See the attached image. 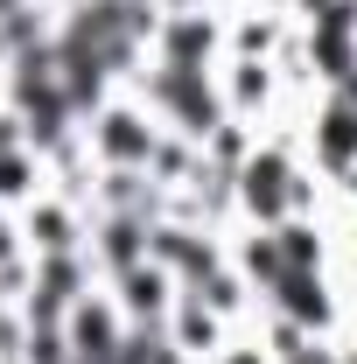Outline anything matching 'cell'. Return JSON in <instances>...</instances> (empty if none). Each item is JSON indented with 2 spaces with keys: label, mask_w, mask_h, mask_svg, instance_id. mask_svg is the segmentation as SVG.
I'll return each instance as SVG.
<instances>
[{
  "label": "cell",
  "mask_w": 357,
  "mask_h": 364,
  "mask_svg": "<svg viewBox=\"0 0 357 364\" xmlns=\"http://www.w3.org/2000/svg\"><path fill=\"white\" fill-rule=\"evenodd\" d=\"M154 105L176 112V127H182V134H196V140H211L218 127H231V119H224V98L211 91V77L189 70V63H161V77H154Z\"/></svg>",
  "instance_id": "6da1fadb"
},
{
  "label": "cell",
  "mask_w": 357,
  "mask_h": 364,
  "mask_svg": "<svg viewBox=\"0 0 357 364\" xmlns=\"http://www.w3.org/2000/svg\"><path fill=\"white\" fill-rule=\"evenodd\" d=\"M302 189H294V168L280 161V154H245V168H238V203L260 218V225H280V210L294 203Z\"/></svg>",
  "instance_id": "7a4b0ae2"
},
{
  "label": "cell",
  "mask_w": 357,
  "mask_h": 364,
  "mask_svg": "<svg viewBox=\"0 0 357 364\" xmlns=\"http://www.w3.org/2000/svg\"><path fill=\"white\" fill-rule=\"evenodd\" d=\"M91 140H98V154L112 161V168H154V127L140 119V112H105L98 127H91Z\"/></svg>",
  "instance_id": "3957f363"
},
{
  "label": "cell",
  "mask_w": 357,
  "mask_h": 364,
  "mask_svg": "<svg viewBox=\"0 0 357 364\" xmlns=\"http://www.w3.org/2000/svg\"><path fill=\"white\" fill-rule=\"evenodd\" d=\"M315 161L336 168V176H351V168H357V98H351V91H336L329 112L315 119Z\"/></svg>",
  "instance_id": "277c9868"
},
{
  "label": "cell",
  "mask_w": 357,
  "mask_h": 364,
  "mask_svg": "<svg viewBox=\"0 0 357 364\" xmlns=\"http://www.w3.org/2000/svg\"><path fill=\"white\" fill-rule=\"evenodd\" d=\"M63 336H70V350L78 358H119V343H127V329H119V316L105 309V301H78L70 316H63Z\"/></svg>",
  "instance_id": "5b68a950"
},
{
  "label": "cell",
  "mask_w": 357,
  "mask_h": 364,
  "mask_svg": "<svg viewBox=\"0 0 357 364\" xmlns=\"http://www.w3.org/2000/svg\"><path fill=\"white\" fill-rule=\"evenodd\" d=\"M267 294L280 301V309H287V322H302V329H322V322H329V301H322V273H315V267H287V273H280V280L267 287Z\"/></svg>",
  "instance_id": "8992f818"
},
{
  "label": "cell",
  "mask_w": 357,
  "mask_h": 364,
  "mask_svg": "<svg viewBox=\"0 0 357 364\" xmlns=\"http://www.w3.org/2000/svg\"><path fill=\"white\" fill-rule=\"evenodd\" d=\"M211 43H218V28H211L203 14H176V21L161 28V49H169V63H189V70H203Z\"/></svg>",
  "instance_id": "52a82bcc"
},
{
  "label": "cell",
  "mask_w": 357,
  "mask_h": 364,
  "mask_svg": "<svg viewBox=\"0 0 357 364\" xmlns=\"http://www.w3.org/2000/svg\"><path fill=\"white\" fill-rule=\"evenodd\" d=\"M119 280H127V309H134V316H161V309H169V267L147 259V267L119 273Z\"/></svg>",
  "instance_id": "ba28073f"
},
{
  "label": "cell",
  "mask_w": 357,
  "mask_h": 364,
  "mask_svg": "<svg viewBox=\"0 0 357 364\" xmlns=\"http://www.w3.org/2000/svg\"><path fill=\"white\" fill-rule=\"evenodd\" d=\"M273 238H280V259H287V267H315V259H322V245H315L309 225H280Z\"/></svg>",
  "instance_id": "9c48e42d"
},
{
  "label": "cell",
  "mask_w": 357,
  "mask_h": 364,
  "mask_svg": "<svg viewBox=\"0 0 357 364\" xmlns=\"http://www.w3.org/2000/svg\"><path fill=\"white\" fill-rule=\"evenodd\" d=\"M36 245H43V252H70V218H63V210H36Z\"/></svg>",
  "instance_id": "30bf717a"
},
{
  "label": "cell",
  "mask_w": 357,
  "mask_h": 364,
  "mask_svg": "<svg viewBox=\"0 0 357 364\" xmlns=\"http://www.w3.org/2000/svg\"><path fill=\"white\" fill-rule=\"evenodd\" d=\"M28 182H36V161H28L21 147H7V154H0V196H21Z\"/></svg>",
  "instance_id": "8fae6325"
},
{
  "label": "cell",
  "mask_w": 357,
  "mask_h": 364,
  "mask_svg": "<svg viewBox=\"0 0 357 364\" xmlns=\"http://www.w3.org/2000/svg\"><path fill=\"white\" fill-rule=\"evenodd\" d=\"M287 364H343V358H329V350H315V336H309V343H302V350H294Z\"/></svg>",
  "instance_id": "7c38bea8"
},
{
  "label": "cell",
  "mask_w": 357,
  "mask_h": 364,
  "mask_svg": "<svg viewBox=\"0 0 357 364\" xmlns=\"http://www.w3.org/2000/svg\"><path fill=\"white\" fill-rule=\"evenodd\" d=\"M7 147H21V127H14V119L0 112V154H7Z\"/></svg>",
  "instance_id": "4fadbf2b"
},
{
  "label": "cell",
  "mask_w": 357,
  "mask_h": 364,
  "mask_svg": "<svg viewBox=\"0 0 357 364\" xmlns=\"http://www.w3.org/2000/svg\"><path fill=\"white\" fill-rule=\"evenodd\" d=\"M224 364H267V358H260V350H231Z\"/></svg>",
  "instance_id": "5bb4252c"
},
{
  "label": "cell",
  "mask_w": 357,
  "mask_h": 364,
  "mask_svg": "<svg viewBox=\"0 0 357 364\" xmlns=\"http://www.w3.org/2000/svg\"><path fill=\"white\" fill-rule=\"evenodd\" d=\"M343 364H357V350H351V358H343Z\"/></svg>",
  "instance_id": "9a60e30c"
},
{
  "label": "cell",
  "mask_w": 357,
  "mask_h": 364,
  "mask_svg": "<svg viewBox=\"0 0 357 364\" xmlns=\"http://www.w3.org/2000/svg\"><path fill=\"white\" fill-rule=\"evenodd\" d=\"M169 7H182V0H169Z\"/></svg>",
  "instance_id": "2e32d148"
}]
</instances>
